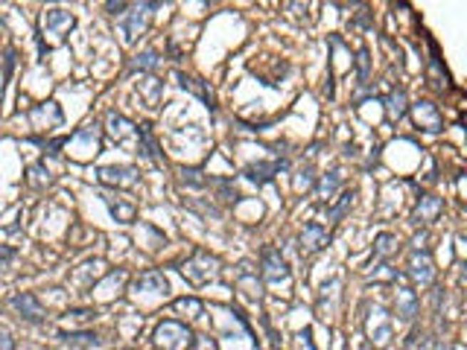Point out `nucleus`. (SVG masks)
Instances as JSON below:
<instances>
[{"label": "nucleus", "mask_w": 467, "mask_h": 350, "mask_svg": "<svg viewBox=\"0 0 467 350\" xmlns=\"http://www.w3.org/2000/svg\"><path fill=\"white\" fill-rule=\"evenodd\" d=\"M106 9H108L111 15H126V9H129V4H106Z\"/></svg>", "instance_id": "2f4dec72"}, {"label": "nucleus", "mask_w": 467, "mask_h": 350, "mask_svg": "<svg viewBox=\"0 0 467 350\" xmlns=\"http://www.w3.org/2000/svg\"><path fill=\"white\" fill-rule=\"evenodd\" d=\"M351 205H354V193H345V196H342V202H339L336 207H330V210H327V216H330L333 222H339L342 216H345V210H348Z\"/></svg>", "instance_id": "a878e982"}, {"label": "nucleus", "mask_w": 467, "mask_h": 350, "mask_svg": "<svg viewBox=\"0 0 467 350\" xmlns=\"http://www.w3.org/2000/svg\"><path fill=\"white\" fill-rule=\"evenodd\" d=\"M155 347L158 350H190L193 347V330L181 321H161L155 327Z\"/></svg>", "instance_id": "f03ea898"}, {"label": "nucleus", "mask_w": 467, "mask_h": 350, "mask_svg": "<svg viewBox=\"0 0 467 350\" xmlns=\"http://www.w3.org/2000/svg\"><path fill=\"white\" fill-rule=\"evenodd\" d=\"M394 248H397V237H394V234H380V237H377V260L389 257Z\"/></svg>", "instance_id": "5701e85b"}, {"label": "nucleus", "mask_w": 467, "mask_h": 350, "mask_svg": "<svg viewBox=\"0 0 467 350\" xmlns=\"http://www.w3.org/2000/svg\"><path fill=\"white\" fill-rule=\"evenodd\" d=\"M175 79H178V85L184 88V91H190V93H196V97L207 105V108H213V91L202 82V79H193V76H184V73H175Z\"/></svg>", "instance_id": "2eb2a0df"}, {"label": "nucleus", "mask_w": 467, "mask_h": 350, "mask_svg": "<svg viewBox=\"0 0 467 350\" xmlns=\"http://www.w3.org/2000/svg\"><path fill=\"white\" fill-rule=\"evenodd\" d=\"M68 315H71V318H76V321H88V318H93L97 312H93V309H71Z\"/></svg>", "instance_id": "7c9ffc66"}, {"label": "nucleus", "mask_w": 467, "mask_h": 350, "mask_svg": "<svg viewBox=\"0 0 467 350\" xmlns=\"http://www.w3.org/2000/svg\"><path fill=\"white\" fill-rule=\"evenodd\" d=\"M58 339L71 344V347H97L100 344V336L97 333H88V330H79V333H68V330H61Z\"/></svg>", "instance_id": "6ab92c4d"}, {"label": "nucleus", "mask_w": 467, "mask_h": 350, "mask_svg": "<svg viewBox=\"0 0 467 350\" xmlns=\"http://www.w3.org/2000/svg\"><path fill=\"white\" fill-rule=\"evenodd\" d=\"M12 260H15V248L12 245H0V269H9Z\"/></svg>", "instance_id": "cd10ccee"}, {"label": "nucleus", "mask_w": 467, "mask_h": 350, "mask_svg": "<svg viewBox=\"0 0 467 350\" xmlns=\"http://www.w3.org/2000/svg\"><path fill=\"white\" fill-rule=\"evenodd\" d=\"M140 91L149 93V108L158 105V93H161V82H158V79H146V82H140Z\"/></svg>", "instance_id": "393cba45"}, {"label": "nucleus", "mask_w": 467, "mask_h": 350, "mask_svg": "<svg viewBox=\"0 0 467 350\" xmlns=\"http://www.w3.org/2000/svg\"><path fill=\"white\" fill-rule=\"evenodd\" d=\"M386 108H389V120H400L406 114V88H391L389 100H386Z\"/></svg>", "instance_id": "a211bd4d"}, {"label": "nucleus", "mask_w": 467, "mask_h": 350, "mask_svg": "<svg viewBox=\"0 0 467 350\" xmlns=\"http://www.w3.org/2000/svg\"><path fill=\"white\" fill-rule=\"evenodd\" d=\"M173 309L175 312H187L190 318H196V315H202V301L199 298H178V301H173Z\"/></svg>", "instance_id": "4be33fe9"}, {"label": "nucleus", "mask_w": 467, "mask_h": 350, "mask_svg": "<svg viewBox=\"0 0 467 350\" xmlns=\"http://www.w3.org/2000/svg\"><path fill=\"white\" fill-rule=\"evenodd\" d=\"M181 274H184L187 280H190L193 286H205V283H210V280L220 277V260H216L210 251L196 248V251H193V257L181 266Z\"/></svg>", "instance_id": "f257e3e1"}, {"label": "nucleus", "mask_w": 467, "mask_h": 350, "mask_svg": "<svg viewBox=\"0 0 467 350\" xmlns=\"http://www.w3.org/2000/svg\"><path fill=\"white\" fill-rule=\"evenodd\" d=\"M161 65V56L155 53V50H146V53H140L135 61H132V71H155Z\"/></svg>", "instance_id": "412c9836"}, {"label": "nucleus", "mask_w": 467, "mask_h": 350, "mask_svg": "<svg viewBox=\"0 0 467 350\" xmlns=\"http://www.w3.org/2000/svg\"><path fill=\"white\" fill-rule=\"evenodd\" d=\"M190 350H216V344L210 341V339H205V336H196L193 339V347Z\"/></svg>", "instance_id": "c85d7f7f"}, {"label": "nucleus", "mask_w": 467, "mask_h": 350, "mask_svg": "<svg viewBox=\"0 0 467 350\" xmlns=\"http://www.w3.org/2000/svg\"><path fill=\"white\" fill-rule=\"evenodd\" d=\"M336 187H339V175H336V173L324 175L322 184H319V196H322V199H330V196L336 193Z\"/></svg>", "instance_id": "b1692460"}, {"label": "nucleus", "mask_w": 467, "mask_h": 350, "mask_svg": "<svg viewBox=\"0 0 467 350\" xmlns=\"http://www.w3.org/2000/svg\"><path fill=\"white\" fill-rule=\"evenodd\" d=\"M108 125H111V135H114V140H117V143L129 146L132 140H138V125H135V123H129V120L123 117V114L111 111V114H108Z\"/></svg>", "instance_id": "f8f14e48"}, {"label": "nucleus", "mask_w": 467, "mask_h": 350, "mask_svg": "<svg viewBox=\"0 0 467 350\" xmlns=\"http://www.w3.org/2000/svg\"><path fill=\"white\" fill-rule=\"evenodd\" d=\"M412 117H415V125L424 132H441L444 129V120H441V111L435 103L429 100H421L412 105Z\"/></svg>", "instance_id": "39448f33"}, {"label": "nucleus", "mask_w": 467, "mask_h": 350, "mask_svg": "<svg viewBox=\"0 0 467 350\" xmlns=\"http://www.w3.org/2000/svg\"><path fill=\"white\" fill-rule=\"evenodd\" d=\"M0 350H15V341H12L9 330H0Z\"/></svg>", "instance_id": "c756f323"}, {"label": "nucleus", "mask_w": 467, "mask_h": 350, "mask_svg": "<svg viewBox=\"0 0 467 350\" xmlns=\"http://www.w3.org/2000/svg\"><path fill=\"white\" fill-rule=\"evenodd\" d=\"M409 277L418 283V286H429L435 272H432V260L426 251H412L409 254Z\"/></svg>", "instance_id": "9d476101"}, {"label": "nucleus", "mask_w": 467, "mask_h": 350, "mask_svg": "<svg viewBox=\"0 0 467 350\" xmlns=\"http://www.w3.org/2000/svg\"><path fill=\"white\" fill-rule=\"evenodd\" d=\"M12 307L18 309V315L24 318V321H29V324H41L44 318H47L44 307L39 304V298H36L33 292H18V295H12Z\"/></svg>", "instance_id": "6e6552de"}, {"label": "nucleus", "mask_w": 467, "mask_h": 350, "mask_svg": "<svg viewBox=\"0 0 467 350\" xmlns=\"http://www.w3.org/2000/svg\"><path fill=\"white\" fill-rule=\"evenodd\" d=\"M356 68H359V85H365V82H368V50H365V47H362L359 56H356Z\"/></svg>", "instance_id": "bb28decb"}, {"label": "nucleus", "mask_w": 467, "mask_h": 350, "mask_svg": "<svg viewBox=\"0 0 467 350\" xmlns=\"http://www.w3.org/2000/svg\"><path fill=\"white\" fill-rule=\"evenodd\" d=\"M155 6H158V4H135V6H129V15L123 18V38H126V44H135L138 41L140 29L146 26V15Z\"/></svg>", "instance_id": "423d86ee"}, {"label": "nucleus", "mask_w": 467, "mask_h": 350, "mask_svg": "<svg viewBox=\"0 0 467 350\" xmlns=\"http://www.w3.org/2000/svg\"><path fill=\"white\" fill-rule=\"evenodd\" d=\"M284 170H287V161L280 158V161H269V164H252L245 170V178L255 181V184H266V181H272L274 175H280Z\"/></svg>", "instance_id": "4468645a"}, {"label": "nucleus", "mask_w": 467, "mask_h": 350, "mask_svg": "<svg viewBox=\"0 0 467 350\" xmlns=\"http://www.w3.org/2000/svg\"><path fill=\"white\" fill-rule=\"evenodd\" d=\"M397 315L403 321H412L418 315V298L412 289H397Z\"/></svg>", "instance_id": "f3484780"}, {"label": "nucleus", "mask_w": 467, "mask_h": 350, "mask_svg": "<svg viewBox=\"0 0 467 350\" xmlns=\"http://www.w3.org/2000/svg\"><path fill=\"white\" fill-rule=\"evenodd\" d=\"M68 143H85V146H88L85 152H93V155H97V149H100V125H97V123H93V125H85V129H79L76 135L68 138Z\"/></svg>", "instance_id": "dca6fc26"}, {"label": "nucleus", "mask_w": 467, "mask_h": 350, "mask_svg": "<svg viewBox=\"0 0 467 350\" xmlns=\"http://www.w3.org/2000/svg\"><path fill=\"white\" fill-rule=\"evenodd\" d=\"M441 210H444V199H438V196H424L421 202H418V207H415V225H429V222H435L441 216Z\"/></svg>", "instance_id": "ddd939ff"}, {"label": "nucleus", "mask_w": 467, "mask_h": 350, "mask_svg": "<svg viewBox=\"0 0 467 350\" xmlns=\"http://www.w3.org/2000/svg\"><path fill=\"white\" fill-rule=\"evenodd\" d=\"M327 242H330V231L322 225V222H307L304 231H301V237H298V248H301L304 257L322 251Z\"/></svg>", "instance_id": "7ed1b4c3"}, {"label": "nucleus", "mask_w": 467, "mask_h": 350, "mask_svg": "<svg viewBox=\"0 0 467 350\" xmlns=\"http://www.w3.org/2000/svg\"><path fill=\"white\" fill-rule=\"evenodd\" d=\"M76 26V18L65 9H47L44 12V29L47 36H56L58 41H65V36L71 33V29Z\"/></svg>", "instance_id": "1a4fd4ad"}, {"label": "nucleus", "mask_w": 467, "mask_h": 350, "mask_svg": "<svg viewBox=\"0 0 467 350\" xmlns=\"http://www.w3.org/2000/svg\"><path fill=\"white\" fill-rule=\"evenodd\" d=\"M103 202L108 205V210H111V216H114L117 222H135V216H138L135 205H126V202H114L111 196H103Z\"/></svg>", "instance_id": "aec40b11"}, {"label": "nucleus", "mask_w": 467, "mask_h": 350, "mask_svg": "<svg viewBox=\"0 0 467 350\" xmlns=\"http://www.w3.org/2000/svg\"><path fill=\"white\" fill-rule=\"evenodd\" d=\"M135 292H146V295H167V292H170V283H167L164 272L149 269V272H143V274L138 277Z\"/></svg>", "instance_id": "9b49d317"}, {"label": "nucleus", "mask_w": 467, "mask_h": 350, "mask_svg": "<svg viewBox=\"0 0 467 350\" xmlns=\"http://www.w3.org/2000/svg\"><path fill=\"white\" fill-rule=\"evenodd\" d=\"M97 178L103 184L117 187V190H129V187H135L140 181V173H138V167H100Z\"/></svg>", "instance_id": "20e7f679"}, {"label": "nucleus", "mask_w": 467, "mask_h": 350, "mask_svg": "<svg viewBox=\"0 0 467 350\" xmlns=\"http://www.w3.org/2000/svg\"><path fill=\"white\" fill-rule=\"evenodd\" d=\"M435 350H450V347L447 344H435Z\"/></svg>", "instance_id": "473e14b6"}, {"label": "nucleus", "mask_w": 467, "mask_h": 350, "mask_svg": "<svg viewBox=\"0 0 467 350\" xmlns=\"http://www.w3.org/2000/svg\"><path fill=\"white\" fill-rule=\"evenodd\" d=\"M263 280L266 283H287L289 280V269L280 257L277 248H263Z\"/></svg>", "instance_id": "0eeeda50"}]
</instances>
